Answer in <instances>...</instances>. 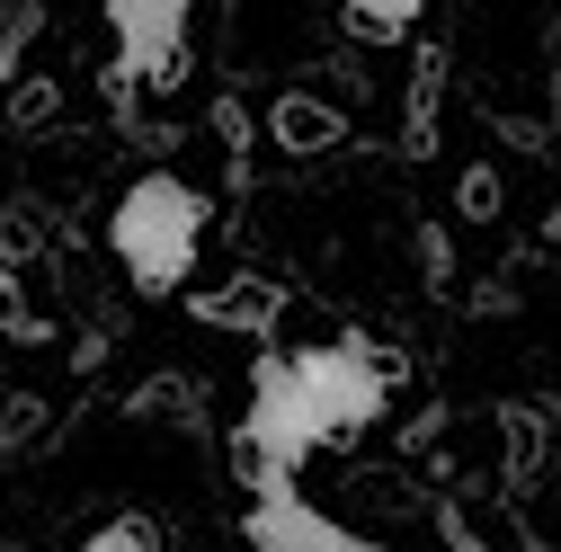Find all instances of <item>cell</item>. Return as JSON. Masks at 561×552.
Here are the masks:
<instances>
[{
    "mask_svg": "<svg viewBox=\"0 0 561 552\" xmlns=\"http://www.w3.org/2000/svg\"><path fill=\"white\" fill-rule=\"evenodd\" d=\"M392 401V357L366 338H321V348H267L250 375V410L232 437L241 491L259 481H304V455L330 437H357Z\"/></svg>",
    "mask_w": 561,
    "mask_h": 552,
    "instance_id": "6da1fadb",
    "label": "cell"
},
{
    "mask_svg": "<svg viewBox=\"0 0 561 552\" xmlns=\"http://www.w3.org/2000/svg\"><path fill=\"white\" fill-rule=\"evenodd\" d=\"M107 250H116L134 295H179L196 276V250H205V196L179 170H144L107 215Z\"/></svg>",
    "mask_w": 561,
    "mask_h": 552,
    "instance_id": "7a4b0ae2",
    "label": "cell"
},
{
    "mask_svg": "<svg viewBox=\"0 0 561 552\" xmlns=\"http://www.w3.org/2000/svg\"><path fill=\"white\" fill-rule=\"evenodd\" d=\"M107 36H116V62H107L116 90H179L187 81V0H116Z\"/></svg>",
    "mask_w": 561,
    "mask_h": 552,
    "instance_id": "3957f363",
    "label": "cell"
},
{
    "mask_svg": "<svg viewBox=\"0 0 561 552\" xmlns=\"http://www.w3.org/2000/svg\"><path fill=\"white\" fill-rule=\"evenodd\" d=\"M241 534H250V552H375L366 534H347L330 508H312L304 481H259Z\"/></svg>",
    "mask_w": 561,
    "mask_h": 552,
    "instance_id": "277c9868",
    "label": "cell"
},
{
    "mask_svg": "<svg viewBox=\"0 0 561 552\" xmlns=\"http://www.w3.org/2000/svg\"><path fill=\"white\" fill-rule=\"evenodd\" d=\"M339 27L357 45H401L419 27V0H357V10H339Z\"/></svg>",
    "mask_w": 561,
    "mask_h": 552,
    "instance_id": "5b68a950",
    "label": "cell"
},
{
    "mask_svg": "<svg viewBox=\"0 0 561 552\" xmlns=\"http://www.w3.org/2000/svg\"><path fill=\"white\" fill-rule=\"evenodd\" d=\"M276 143H286V152H330L339 143V116L321 99H286V107H276Z\"/></svg>",
    "mask_w": 561,
    "mask_h": 552,
    "instance_id": "8992f818",
    "label": "cell"
},
{
    "mask_svg": "<svg viewBox=\"0 0 561 552\" xmlns=\"http://www.w3.org/2000/svg\"><path fill=\"white\" fill-rule=\"evenodd\" d=\"M196 312H205V321H241V330H267V321H276L267 286H224V295H205Z\"/></svg>",
    "mask_w": 561,
    "mask_h": 552,
    "instance_id": "52a82bcc",
    "label": "cell"
},
{
    "mask_svg": "<svg viewBox=\"0 0 561 552\" xmlns=\"http://www.w3.org/2000/svg\"><path fill=\"white\" fill-rule=\"evenodd\" d=\"M62 552H161V534H152L144 517H116V526H99L90 543H62Z\"/></svg>",
    "mask_w": 561,
    "mask_h": 552,
    "instance_id": "ba28073f",
    "label": "cell"
},
{
    "mask_svg": "<svg viewBox=\"0 0 561 552\" xmlns=\"http://www.w3.org/2000/svg\"><path fill=\"white\" fill-rule=\"evenodd\" d=\"M463 205H472V215H490V205H500V179L472 170V179H463Z\"/></svg>",
    "mask_w": 561,
    "mask_h": 552,
    "instance_id": "9c48e42d",
    "label": "cell"
},
{
    "mask_svg": "<svg viewBox=\"0 0 561 552\" xmlns=\"http://www.w3.org/2000/svg\"><path fill=\"white\" fill-rule=\"evenodd\" d=\"M446 543H455V552H481V543H472V534H463V526H446Z\"/></svg>",
    "mask_w": 561,
    "mask_h": 552,
    "instance_id": "30bf717a",
    "label": "cell"
}]
</instances>
